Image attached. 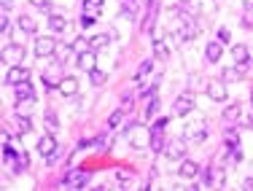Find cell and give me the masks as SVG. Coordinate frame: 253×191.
Returning a JSON list of instances; mask_svg holds the SVG:
<instances>
[{
    "instance_id": "obj_25",
    "label": "cell",
    "mask_w": 253,
    "mask_h": 191,
    "mask_svg": "<svg viewBox=\"0 0 253 191\" xmlns=\"http://www.w3.org/2000/svg\"><path fill=\"white\" fill-rule=\"evenodd\" d=\"M122 3H124V16H126V19H135L137 0H122Z\"/></svg>"
},
{
    "instance_id": "obj_18",
    "label": "cell",
    "mask_w": 253,
    "mask_h": 191,
    "mask_svg": "<svg viewBox=\"0 0 253 191\" xmlns=\"http://www.w3.org/2000/svg\"><path fill=\"white\" fill-rule=\"evenodd\" d=\"M221 40H213V43H208L205 46V54H208V62H218L221 59Z\"/></svg>"
},
{
    "instance_id": "obj_4",
    "label": "cell",
    "mask_w": 253,
    "mask_h": 191,
    "mask_svg": "<svg viewBox=\"0 0 253 191\" xmlns=\"http://www.w3.org/2000/svg\"><path fill=\"white\" fill-rule=\"evenodd\" d=\"M38 151L46 156V164H54V159H57V153H59V146H57V140H54L51 135H46V137H41Z\"/></svg>"
},
{
    "instance_id": "obj_31",
    "label": "cell",
    "mask_w": 253,
    "mask_h": 191,
    "mask_svg": "<svg viewBox=\"0 0 253 191\" xmlns=\"http://www.w3.org/2000/svg\"><path fill=\"white\" fill-rule=\"evenodd\" d=\"M148 70H151V59H146V62L140 65V70H137V76H135V78H137V81H143V78L148 76Z\"/></svg>"
},
{
    "instance_id": "obj_24",
    "label": "cell",
    "mask_w": 253,
    "mask_h": 191,
    "mask_svg": "<svg viewBox=\"0 0 253 191\" xmlns=\"http://www.w3.org/2000/svg\"><path fill=\"white\" fill-rule=\"evenodd\" d=\"M19 27L25 30L27 35H35V19H33V16L22 14V16H19Z\"/></svg>"
},
{
    "instance_id": "obj_37",
    "label": "cell",
    "mask_w": 253,
    "mask_h": 191,
    "mask_svg": "<svg viewBox=\"0 0 253 191\" xmlns=\"http://www.w3.org/2000/svg\"><path fill=\"white\" fill-rule=\"evenodd\" d=\"M92 22H94V16H92V14H86V16H84V19H81V25H84V27H89V25H92Z\"/></svg>"
},
{
    "instance_id": "obj_33",
    "label": "cell",
    "mask_w": 253,
    "mask_h": 191,
    "mask_svg": "<svg viewBox=\"0 0 253 191\" xmlns=\"http://www.w3.org/2000/svg\"><path fill=\"white\" fill-rule=\"evenodd\" d=\"M132 108H135V97H132V94H126L124 103H122V111H124V113H129Z\"/></svg>"
},
{
    "instance_id": "obj_15",
    "label": "cell",
    "mask_w": 253,
    "mask_h": 191,
    "mask_svg": "<svg viewBox=\"0 0 253 191\" xmlns=\"http://www.w3.org/2000/svg\"><path fill=\"white\" fill-rule=\"evenodd\" d=\"M183 151H186L183 143H178V140H170L165 146V156L167 159H183Z\"/></svg>"
},
{
    "instance_id": "obj_1",
    "label": "cell",
    "mask_w": 253,
    "mask_h": 191,
    "mask_svg": "<svg viewBox=\"0 0 253 191\" xmlns=\"http://www.w3.org/2000/svg\"><path fill=\"white\" fill-rule=\"evenodd\" d=\"M126 140H129L132 148H143L146 143H151V132L143 124H129L126 127Z\"/></svg>"
},
{
    "instance_id": "obj_20",
    "label": "cell",
    "mask_w": 253,
    "mask_h": 191,
    "mask_svg": "<svg viewBox=\"0 0 253 191\" xmlns=\"http://www.w3.org/2000/svg\"><path fill=\"white\" fill-rule=\"evenodd\" d=\"M108 43H111V35H92V38H89V49H92V51L105 49Z\"/></svg>"
},
{
    "instance_id": "obj_21",
    "label": "cell",
    "mask_w": 253,
    "mask_h": 191,
    "mask_svg": "<svg viewBox=\"0 0 253 191\" xmlns=\"http://www.w3.org/2000/svg\"><path fill=\"white\" fill-rule=\"evenodd\" d=\"M224 143H226V148H237V143H240V135H237V129L226 127V129H224Z\"/></svg>"
},
{
    "instance_id": "obj_29",
    "label": "cell",
    "mask_w": 253,
    "mask_h": 191,
    "mask_svg": "<svg viewBox=\"0 0 253 191\" xmlns=\"http://www.w3.org/2000/svg\"><path fill=\"white\" fill-rule=\"evenodd\" d=\"M46 129H49V132H57L59 129V121H57L54 113H46Z\"/></svg>"
},
{
    "instance_id": "obj_32",
    "label": "cell",
    "mask_w": 253,
    "mask_h": 191,
    "mask_svg": "<svg viewBox=\"0 0 253 191\" xmlns=\"http://www.w3.org/2000/svg\"><path fill=\"white\" fill-rule=\"evenodd\" d=\"M86 46H89V43H86L84 38H76V40H73V51H78V54H84V51H86Z\"/></svg>"
},
{
    "instance_id": "obj_39",
    "label": "cell",
    "mask_w": 253,
    "mask_h": 191,
    "mask_svg": "<svg viewBox=\"0 0 253 191\" xmlns=\"http://www.w3.org/2000/svg\"><path fill=\"white\" fill-rule=\"evenodd\" d=\"M180 3H191V0H180Z\"/></svg>"
},
{
    "instance_id": "obj_28",
    "label": "cell",
    "mask_w": 253,
    "mask_h": 191,
    "mask_svg": "<svg viewBox=\"0 0 253 191\" xmlns=\"http://www.w3.org/2000/svg\"><path fill=\"white\" fill-rule=\"evenodd\" d=\"M89 78H92V83H94V86H102V83H105V73L94 68L92 73H89Z\"/></svg>"
},
{
    "instance_id": "obj_8",
    "label": "cell",
    "mask_w": 253,
    "mask_h": 191,
    "mask_svg": "<svg viewBox=\"0 0 253 191\" xmlns=\"http://www.w3.org/2000/svg\"><path fill=\"white\" fill-rule=\"evenodd\" d=\"M205 92H208V97H210V100H215V103H224V100H226V89H224V83H221L218 78L208 81Z\"/></svg>"
},
{
    "instance_id": "obj_30",
    "label": "cell",
    "mask_w": 253,
    "mask_h": 191,
    "mask_svg": "<svg viewBox=\"0 0 253 191\" xmlns=\"http://www.w3.org/2000/svg\"><path fill=\"white\" fill-rule=\"evenodd\" d=\"M122 118H124V111L119 108L116 113H111V118H108V127H119V124H122Z\"/></svg>"
},
{
    "instance_id": "obj_26",
    "label": "cell",
    "mask_w": 253,
    "mask_h": 191,
    "mask_svg": "<svg viewBox=\"0 0 253 191\" xmlns=\"http://www.w3.org/2000/svg\"><path fill=\"white\" fill-rule=\"evenodd\" d=\"M102 3H105V0H84V11H86V14H94V11L102 8Z\"/></svg>"
},
{
    "instance_id": "obj_2",
    "label": "cell",
    "mask_w": 253,
    "mask_h": 191,
    "mask_svg": "<svg viewBox=\"0 0 253 191\" xmlns=\"http://www.w3.org/2000/svg\"><path fill=\"white\" fill-rule=\"evenodd\" d=\"M89 183V172H78V170H70L68 175L59 181V189H84Z\"/></svg>"
},
{
    "instance_id": "obj_6",
    "label": "cell",
    "mask_w": 253,
    "mask_h": 191,
    "mask_svg": "<svg viewBox=\"0 0 253 191\" xmlns=\"http://www.w3.org/2000/svg\"><path fill=\"white\" fill-rule=\"evenodd\" d=\"M194 111V97L191 94H180V97L172 103V113L175 116H186V113H191Z\"/></svg>"
},
{
    "instance_id": "obj_7",
    "label": "cell",
    "mask_w": 253,
    "mask_h": 191,
    "mask_svg": "<svg viewBox=\"0 0 253 191\" xmlns=\"http://www.w3.org/2000/svg\"><path fill=\"white\" fill-rule=\"evenodd\" d=\"M54 49H57V40L54 38H46V35L35 38V54L38 57H49V54H54Z\"/></svg>"
},
{
    "instance_id": "obj_14",
    "label": "cell",
    "mask_w": 253,
    "mask_h": 191,
    "mask_svg": "<svg viewBox=\"0 0 253 191\" xmlns=\"http://www.w3.org/2000/svg\"><path fill=\"white\" fill-rule=\"evenodd\" d=\"M240 113H243V105H240V103L229 105V108L224 111V124H226V127H232V124L240 121Z\"/></svg>"
},
{
    "instance_id": "obj_23",
    "label": "cell",
    "mask_w": 253,
    "mask_h": 191,
    "mask_svg": "<svg viewBox=\"0 0 253 191\" xmlns=\"http://www.w3.org/2000/svg\"><path fill=\"white\" fill-rule=\"evenodd\" d=\"M65 25H68V22H65L62 14H51V16H49V27L54 30V33H62Z\"/></svg>"
},
{
    "instance_id": "obj_34",
    "label": "cell",
    "mask_w": 253,
    "mask_h": 191,
    "mask_svg": "<svg viewBox=\"0 0 253 191\" xmlns=\"http://www.w3.org/2000/svg\"><path fill=\"white\" fill-rule=\"evenodd\" d=\"M243 27H251V30H253V8H245V16H243Z\"/></svg>"
},
{
    "instance_id": "obj_16",
    "label": "cell",
    "mask_w": 253,
    "mask_h": 191,
    "mask_svg": "<svg viewBox=\"0 0 253 191\" xmlns=\"http://www.w3.org/2000/svg\"><path fill=\"white\" fill-rule=\"evenodd\" d=\"M162 132H165V129H159V127H154L151 129V143H148V146H151V151H156V153H162L165 151V137H162Z\"/></svg>"
},
{
    "instance_id": "obj_17",
    "label": "cell",
    "mask_w": 253,
    "mask_h": 191,
    "mask_svg": "<svg viewBox=\"0 0 253 191\" xmlns=\"http://www.w3.org/2000/svg\"><path fill=\"white\" fill-rule=\"evenodd\" d=\"M57 89H59V94H62V97H73V94L78 92V81L76 78H62Z\"/></svg>"
},
{
    "instance_id": "obj_27",
    "label": "cell",
    "mask_w": 253,
    "mask_h": 191,
    "mask_svg": "<svg viewBox=\"0 0 253 191\" xmlns=\"http://www.w3.org/2000/svg\"><path fill=\"white\" fill-rule=\"evenodd\" d=\"M154 57H159V59H165V57H167V46L162 43L159 38L154 40Z\"/></svg>"
},
{
    "instance_id": "obj_38",
    "label": "cell",
    "mask_w": 253,
    "mask_h": 191,
    "mask_svg": "<svg viewBox=\"0 0 253 191\" xmlns=\"http://www.w3.org/2000/svg\"><path fill=\"white\" fill-rule=\"evenodd\" d=\"M154 127H159V129H165V127H167V118H165V116H162V118H159V121H156V124H154Z\"/></svg>"
},
{
    "instance_id": "obj_19",
    "label": "cell",
    "mask_w": 253,
    "mask_h": 191,
    "mask_svg": "<svg viewBox=\"0 0 253 191\" xmlns=\"http://www.w3.org/2000/svg\"><path fill=\"white\" fill-rule=\"evenodd\" d=\"M14 124H16V132H19V135L33 132V121H30L27 116H22V113H16V116H14Z\"/></svg>"
},
{
    "instance_id": "obj_36",
    "label": "cell",
    "mask_w": 253,
    "mask_h": 191,
    "mask_svg": "<svg viewBox=\"0 0 253 191\" xmlns=\"http://www.w3.org/2000/svg\"><path fill=\"white\" fill-rule=\"evenodd\" d=\"M30 5H35V8H49V3H46V0H30Z\"/></svg>"
},
{
    "instance_id": "obj_35",
    "label": "cell",
    "mask_w": 253,
    "mask_h": 191,
    "mask_svg": "<svg viewBox=\"0 0 253 191\" xmlns=\"http://www.w3.org/2000/svg\"><path fill=\"white\" fill-rule=\"evenodd\" d=\"M218 40H221V43H229V30L226 27L218 30Z\"/></svg>"
},
{
    "instance_id": "obj_13",
    "label": "cell",
    "mask_w": 253,
    "mask_h": 191,
    "mask_svg": "<svg viewBox=\"0 0 253 191\" xmlns=\"http://www.w3.org/2000/svg\"><path fill=\"white\" fill-rule=\"evenodd\" d=\"M232 57H234V62H237V65H251V51H248V46H245V43L232 46Z\"/></svg>"
},
{
    "instance_id": "obj_9",
    "label": "cell",
    "mask_w": 253,
    "mask_h": 191,
    "mask_svg": "<svg viewBox=\"0 0 253 191\" xmlns=\"http://www.w3.org/2000/svg\"><path fill=\"white\" fill-rule=\"evenodd\" d=\"M22 81H30V70L19 68V65H11V70L5 73V83H22Z\"/></svg>"
},
{
    "instance_id": "obj_22",
    "label": "cell",
    "mask_w": 253,
    "mask_h": 191,
    "mask_svg": "<svg viewBox=\"0 0 253 191\" xmlns=\"http://www.w3.org/2000/svg\"><path fill=\"white\" fill-rule=\"evenodd\" d=\"M243 73H245V70L237 65V68H226L224 73H221V78H224V81H240V78H243Z\"/></svg>"
},
{
    "instance_id": "obj_5",
    "label": "cell",
    "mask_w": 253,
    "mask_h": 191,
    "mask_svg": "<svg viewBox=\"0 0 253 191\" xmlns=\"http://www.w3.org/2000/svg\"><path fill=\"white\" fill-rule=\"evenodd\" d=\"M14 94H16V103H33L35 100V89H33L30 81L14 83Z\"/></svg>"
},
{
    "instance_id": "obj_12",
    "label": "cell",
    "mask_w": 253,
    "mask_h": 191,
    "mask_svg": "<svg viewBox=\"0 0 253 191\" xmlns=\"http://www.w3.org/2000/svg\"><path fill=\"white\" fill-rule=\"evenodd\" d=\"M78 68L86 70V73H92L94 68H97V57H94V51H84V54H78Z\"/></svg>"
},
{
    "instance_id": "obj_3",
    "label": "cell",
    "mask_w": 253,
    "mask_h": 191,
    "mask_svg": "<svg viewBox=\"0 0 253 191\" xmlns=\"http://www.w3.org/2000/svg\"><path fill=\"white\" fill-rule=\"evenodd\" d=\"M183 137L189 143H202L205 137H208V124H205V118H200V121L189 124V127L183 129Z\"/></svg>"
},
{
    "instance_id": "obj_10",
    "label": "cell",
    "mask_w": 253,
    "mask_h": 191,
    "mask_svg": "<svg viewBox=\"0 0 253 191\" xmlns=\"http://www.w3.org/2000/svg\"><path fill=\"white\" fill-rule=\"evenodd\" d=\"M22 57H25V46H19V43L5 46L3 49V62H8V65H16Z\"/></svg>"
},
{
    "instance_id": "obj_11",
    "label": "cell",
    "mask_w": 253,
    "mask_h": 191,
    "mask_svg": "<svg viewBox=\"0 0 253 191\" xmlns=\"http://www.w3.org/2000/svg\"><path fill=\"white\" fill-rule=\"evenodd\" d=\"M200 164L197 162H191V159H180V167H178V175L180 178H197L200 175Z\"/></svg>"
}]
</instances>
